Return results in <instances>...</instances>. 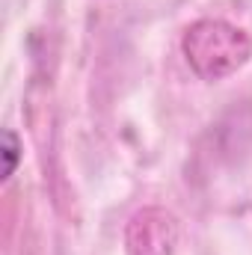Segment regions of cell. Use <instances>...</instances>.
Segmentation results:
<instances>
[{
	"label": "cell",
	"instance_id": "1",
	"mask_svg": "<svg viewBox=\"0 0 252 255\" xmlns=\"http://www.w3.org/2000/svg\"><path fill=\"white\" fill-rule=\"evenodd\" d=\"M184 54L193 71L205 80H220L235 74L250 60L252 42L250 36L226 21L208 18L193 24L184 36Z\"/></svg>",
	"mask_w": 252,
	"mask_h": 255
},
{
	"label": "cell",
	"instance_id": "3",
	"mask_svg": "<svg viewBox=\"0 0 252 255\" xmlns=\"http://www.w3.org/2000/svg\"><path fill=\"white\" fill-rule=\"evenodd\" d=\"M18 151H21V145H18V136H15L12 130H3V157H6V163H3V178H9V175L15 172Z\"/></svg>",
	"mask_w": 252,
	"mask_h": 255
},
{
	"label": "cell",
	"instance_id": "2",
	"mask_svg": "<svg viewBox=\"0 0 252 255\" xmlns=\"http://www.w3.org/2000/svg\"><path fill=\"white\" fill-rule=\"evenodd\" d=\"M178 241L175 220L160 208H145L133 214L125 235L127 255H172Z\"/></svg>",
	"mask_w": 252,
	"mask_h": 255
}]
</instances>
